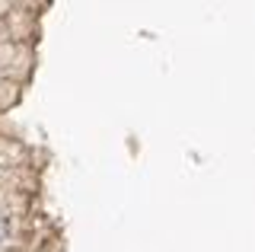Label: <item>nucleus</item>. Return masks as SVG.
Listing matches in <instances>:
<instances>
[]
</instances>
